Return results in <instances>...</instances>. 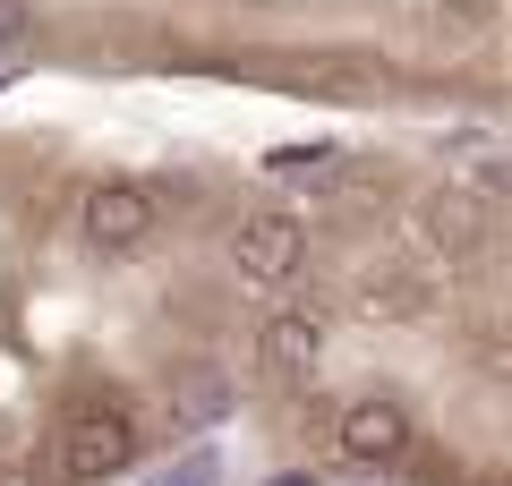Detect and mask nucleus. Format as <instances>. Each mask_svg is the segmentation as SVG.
<instances>
[{
	"mask_svg": "<svg viewBox=\"0 0 512 486\" xmlns=\"http://www.w3.org/2000/svg\"><path fill=\"white\" fill-rule=\"evenodd\" d=\"M325 299H282L274 316L256 324V367L274 384H308L316 376V359H325Z\"/></svg>",
	"mask_w": 512,
	"mask_h": 486,
	"instance_id": "3",
	"label": "nucleus"
},
{
	"mask_svg": "<svg viewBox=\"0 0 512 486\" xmlns=\"http://www.w3.org/2000/svg\"><path fill=\"white\" fill-rule=\"evenodd\" d=\"M478 359H487V367H504V376H512V324H487V333H478Z\"/></svg>",
	"mask_w": 512,
	"mask_h": 486,
	"instance_id": "14",
	"label": "nucleus"
},
{
	"mask_svg": "<svg viewBox=\"0 0 512 486\" xmlns=\"http://www.w3.org/2000/svg\"><path fill=\"white\" fill-rule=\"evenodd\" d=\"M239 410V384L222 376V367H188L180 384H171V427H214V418Z\"/></svg>",
	"mask_w": 512,
	"mask_h": 486,
	"instance_id": "9",
	"label": "nucleus"
},
{
	"mask_svg": "<svg viewBox=\"0 0 512 486\" xmlns=\"http://www.w3.org/2000/svg\"><path fill=\"white\" fill-rule=\"evenodd\" d=\"M444 171H453V188L478 197V205L512 197V145H495V137H453L444 145Z\"/></svg>",
	"mask_w": 512,
	"mask_h": 486,
	"instance_id": "7",
	"label": "nucleus"
},
{
	"mask_svg": "<svg viewBox=\"0 0 512 486\" xmlns=\"http://www.w3.org/2000/svg\"><path fill=\"white\" fill-rule=\"evenodd\" d=\"M77 222H86V248H94V256H137L154 231H163V197L137 188V180H103Z\"/></svg>",
	"mask_w": 512,
	"mask_h": 486,
	"instance_id": "4",
	"label": "nucleus"
},
{
	"mask_svg": "<svg viewBox=\"0 0 512 486\" xmlns=\"http://www.w3.org/2000/svg\"><path fill=\"white\" fill-rule=\"evenodd\" d=\"M265 486H316V469H282V478H265Z\"/></svg>",
	"mask_w": 512,
	"mask_h": 486,
	"instance_id": "15",
	"label": "nucleus"
},
{
	"mask_svg": "<svg viewBox=\"0 0 512 486\" xmlns=\"http://www.w3.org/2000/svg\"><path fill=\"white\" fill-rule=\"evenodd\" d=\"M333 444H342L350 461H367V469H393V461L419 452V427H410V410L393 393H367V401H350V410L333 418Z\"/></svg>",
	"mask_w": 512,
	"mask_h": 486,
	"instance_id": "5",
	"label": "nucleus"
},
{
	"mask_svg": "<svg viewBox=\"0 0 512 486\" xmlns=\"http://www.w3.org/2000/svg\"><path fill=\"white\" fill-rule=\"evenodd\" d=\"M427 307H436V273L410 265V256L376 265V273H367V290H359V316H384V324H419Z\"/></svg>",
	"mask_w": 512,
	"mask_h": 486,
	"instance_id": "6",
	"label": "nucleus"
},
{
	"mask_svg": "<svg viewBox=\"0 0 512 486\" xmlns=\"http://www.w3.org/2000/svg\"><path fill=\"white\" fill-rule=\"evenodd\" d=\"M419 239L427 248H453V256L487 248V205L461 197V188H436V197H419Z\"/></svg>",
	"mask_w": 512,
	"mask_h": 486,
	"instance_id": "8",
	"label": "nucleus"
},
{
	"mask_svg": "<svg viewBox=\"0 0 512 486\" xmlns=\"http://www.w3.org/2000/svg\"><path fill=\"white\" fill-rule=\"evenodd\" d=\"M43 452L60 461V486L120 478V469H137V410H128L111 384H77V393L60 401V418H52V435H43Z\"/></svg>",
	"mask_w": 512,
	"mask_h": 486,
	"instance_id": "1",
	"label": "nucleus"
},
{
	"mask_svg": "<svg viewBox=\"0 0 512 486\" xmlns=\"http://www.w3.org/2000/svg\"><path fill=\"white\" fill-rule=\"evenodd\" d=\"M265 171H274V180H299V171H342V154H333V145H282V154H265Z\"/></svg>",
	"mask_w": 512,
	"mask_h": 486,
	"instance_id": "11",
	"label": "nucleus"
},
{
	"mask_svg": "<svg viewBox=\"0 0 512 486\" xmlns=\"http://www.w3.org/2000/svg\"><path fill=\"white\" fill-rule=\"evenodd\" d=\"M154 486H222V461H214V452L197 444V452H188V461H171V469H163V478H154Z\"/></svg>",
	"mask_w": 512,
	"mask_h": 486,
	"instance_id": "13",
	"label": "nucleus"
},
{
	"mask_svg": "<svg viewBox=\"0 0 512 486\" xmlns=\"http://www.w3.org/2000/svg\"><path fill=\"white\" fill-rule=\"evenodd\" d=\"M308 265V222L282 214V205H256V214L231 222V273L239 282H291V273Z\"/></svg>",
	"mask_w": 512,
	"mask_h": 486,
	"instance_id": "2",
	"label": "nucleus"
},
{
	"mask_svg": "<svg viewBox=\"0 0 512 486\" xmlns=\"http://www.w3.org/2000/svg\"><path fill=\"white\" fill-rule=\"evenodd\" d=\"M35 43V0H0V60Z\"/></svg>",
	"mask_w": 512,
	"mask_h": 486,
	"instance_id": "12",
	"label": "nucleus"
},
{
	"mask_svg": "<svg viewBox=\"0 0 512 486\" xmlns=\"http://www.w3.org/2000/svg\"><path fill=\"white\" fill-rule=\"evenodd\" d=\"M308 94H384V60H359V52H325L299 69Z\"/></svg>",
	"mask_w": 512,
	"mask_h": 486,
	"instance_id": "10",
	"label": "nucleus"
}]
</instances>
